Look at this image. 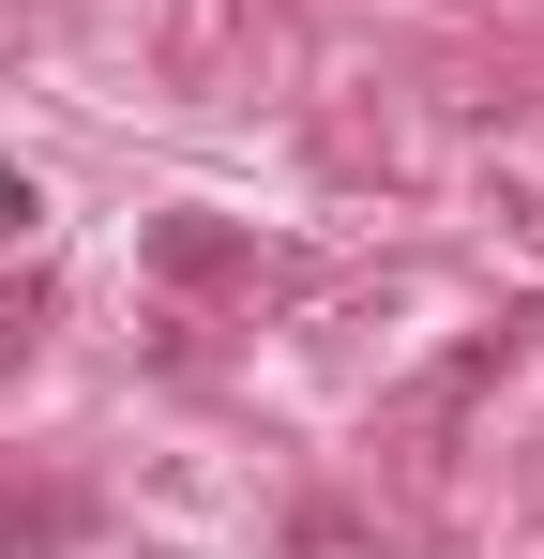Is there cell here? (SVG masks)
<instances>
[{
    "label": "cell",
    "mask_w": 544,
    "mask_h": 559,
    "mask_svg": "<svg viewBox=\"0 0 544 559\" xmlns=\"http://www.w3.org/2000/svg\"><path fill=\"white\" fill-rule=\"evenodd\" d=\"M31 212H46V197H31V182H15V167H0V242H15V227H31Z\"/></svg>",
    "instance_id": "1"
}]
</instances>
